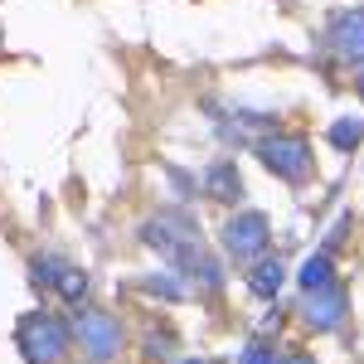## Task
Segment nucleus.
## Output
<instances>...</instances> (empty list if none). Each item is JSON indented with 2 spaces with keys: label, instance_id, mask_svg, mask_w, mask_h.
Returning <instances> with one entry per match:
<instances>
[{
  "label": "nucleus",
  "instance_id": "4468645a",
  "mask_svg": "<svg viewBox=\"0 0 364 364\" xmlns=\"http://www.w3.org/2000/svg\"><path fill=\"white\" fill-rule=\"evenodd\" d=\"M238 364H277V355H272V345H262V340H252L248 350H243V360Z\"/></svg>",
  "mask_w": 364,
  "mask_h": 364
},
{
  "label": "nucleus",
  "instance_id": "9b49d317",
  "mask_svg": "<svg viewBox=\"0 0 364 364\" xmlns=\"http://www.w3.org/2000/svg\"><path fill=\"white\" fill-rule=\"evenodd\" d=\"M326 136H331V146H336V151H355V146L364 141V117H336Z\"/></svg>",
  "mask_w": 364,
  "mask_h": 364
},
{
  "label": "nucleus",
  "instance_id": "f03ea898",
  "mask_svg": "<svg viewBox=\"0 0 364 364\" xmlns=\"http://www.w3.org/2000/svg\"><path fill=\"white\" fill-rule=\"evenodd\" d=\"M73 340H78V350L87 355V364H112L122 355V345H127L122 321L102 306H83L73 316Z\"/></svg>",
  "mask_w": 364,
  "mask_h": 364
},
{
  "label": "nucleus",
  "instance_id": "39448f33",
  "mask_svg": "<svg viewBox=\"0 0 364 364\" xmlns=\"http://www.w3.org/2000/svg\"><path fill=\"white\" fill-rule=\"evenodd\" d=\"M267 219L257 214V209H243V214H233L224 224V252L233 262H257L262 252H267Z\"/></svg>",
  "mask_w": 364,
  "mask_h": 364
},
{
  "label": "nucleus",
  "instance_id": "0eeeda50",
  "mask_svg": "<svg viewBox=\"0 0 364 364\" xmlns=\"http://www.w3.org/2000/svg\"><path fill=\"white\" fill-rule=\"evenodd\" d=\"M326 39H331V49H336L345 63H364V5L336 15V25H331Z\"/></svg>",
  "mask_w": 364,
  "mask_h": 364
},
{
  "label": "nucleus",
  "instance_id": "1a4fd4ad",
  "mask_svg": "<svg viewBox=\"0 0 364 364\" xmlns=\"http://www.w3.org/2000/svg\"><path fill=\"white\" fill-rule=\"evenodd\" d=\"M282 282H287V267H282L277 257H272V262L257 257V267L248 272V291H252V296H262V301H272V296L282 291Z\"/></svg>",
  "mask_w": 364,
  "mask_h": 364
},
{
  "label": "nucleus",
  "instance_id": "f257e3e1",
  "mask_svg": "<svg viewBox=\"0 0 364 364\" xmlns=\"http://www.w3.org/2000/svg\"><path fill=\"white\" fill-rule=\"evenodd\" d=\"M15 340H20L29 364H63L68 345H73V326H63L54 311H29L15 326Z\"/></svg>",
  "mask_w": 364,
  "mask_h": 364
},
{
  "label": "nucleus",
  "instance_id": "9d476101",
  "mask_svg": "<svg viewBox=\"0 0 364 364\" xmlns=\"http://www.w3.org/2000/svg\"><path fill=\"white\" fill-rule=\"evenodd\" d=\"M301 287H306V291L336 287V262H331V252H316V257L301 262Z\"/></svg>",
  "mask_w": 364,
  "mask_h": 364
},
{
  "label": "nucleus",
  "instance_id": "6e6552de",
  "mask_svg": "<svg viewBox=\"0 0 364 364\" xmlns=\"http://www.w3.org/2000/svg\"><path fill=\"white\" fill-rule=\"evenodd\" d=\"M199 190H204L209 199H219V204H238V199H243V180H238L233 161H214V166L204 170Z\"/></svg>",
  "mask_w": 364,
  "mask_h": 364
},
{
  "label": "nucleus",
  "instance_id": "ddd939ff",
  "mask_svg": "<svg viewBox=\"0 0 364 364\" xmlns=\"http://www.w3.org/2000/svg\"><path fill=\"white\" fill-rule=\"evenodd\" d=\"M141 287H146L151 296H166V301H180V296H185V287L170 277V272H156V277H146V282H141Z\"/></svg>",
  "mask_w": 364,
  "mask_h": 364
},
{
  "label": "nucleus",
  "instance_id": "6ab92c4d",
  "mask_svg": "<svg viewBox=\"0 0 364 364\" xmlns=\"http://www.w3.org/2000/svg\"><path fill=\"white\" fill-rule=\"evenodd\" d=\"M180 364H214V360H180Z\"/></svg>",
  "mask_w": 364,
  "mask_h": 364
},
{
  "label": "nucleus",
  "instance_id": "423d86ee",
  "mask_svg": "<svg viewBox=\"0 0 364 364\" xmlns=\"http://www.w3.org/2000/svg\"><path fill=\"white\" fill-rule=\"evenodd\" d=\"M345 316H350V301H345L340 282H336V287H321V291H306V301H301V326L316 331V336L336 331Z\"/></svg>",
  "mask_w": 364,
  "mask_h": 364
},
{
  "label": "nucleus",
  "instance_id": "7ed1b4c3",
  "mask_svg": "<svg viewBox=\"0 0 364 364\" xmlns=\"http://www.w3.org/2000/svg\"><path fill=\"white\" fill-rule=\"evenodd\" d=\"M257 156H262V166L272 170L277 180H291V185H301L316 166V156H311V141L306 136H291V132H272V136L257 141Z\"/></svg>",
  "mask_w": 364,
  "mask_h": 364
},
{
  "label": "nucleus",
  "instance_id": "dca6fc26",
  "mask_svg": "<svg viewBox=\"0 0 364 364\" xmlns=\"http://www.w3.org/2000/svg\"><path fill=\"white\" fill-rule=\"evenodd\" d=\"M170 355V336H146V360H166Z\"/></svg>",
  "mask_w": 364,
  "mask_h": 364
},
{
  "label": "nucleus",
  "instance_id": "a211bd4d",
  "mask_svg": "<svg viewBox=\"0 0 364 364\" xmlns=\"http://www.w3.org/2000/svg\"><path fill=\"white\" fill-rule=\"evenodd\" d=\"M355 87H360V102H364V73H360V78H355Z\"/></svg>",
  "mask_w": 364,
  "mask_h": 364
},
{
  "label": "nucleus",
  "instance_id": "f3484780",
  "mask_svg": "<svg viewBox=\"0 0 364 364\" xmlns=\"http://www.w3.org/2000/svg\"><path fill=\"white\" fill-rule=\"evenodd\" d=\"M277 364H316V360H311V355H282Z\"/></svg>",
  "mask_w": 364,
  "mask_h": 364
},
{
  "label": "nucleus",
  "instance_id": "20e7f679",
  "mask_svg": "<svg viewBox=\"0 0 364 364\" xmlns=\"http://www.w3.org/2000/svg\"><path fill=\"white\" fill-rule=\"evenodd\" d=\"M146 243L161 252V257L190 267V262L199 257V224L185 219V214H156V219L146 224Z\"/></svg>",
  "mask_w": 364,
  "mask_h": 364
},
{
  "label": "nucleus",
  "instance_id": "f8f14e48",
  "mask_svg": "<svg viewBox=\"0 0 364 364\" xmlns=\"http://www.w3.org/2000/svg\"><path fill=\"white\" fill-rule=\"evenodd\" d=\"M54 291L68 301V306H78V301L87 296V272H83V267H63L58 282H54Z\"/></svg>",
  "mask_w": 364,
  "mask_h": 364
},
{
  "label": "nucleus",
  "instance_id": "2eb2a0df",
  "mask_svg": "<svg viewBox=\"0 0 364 364\" xmlns=\"http://www.w3.org/2000/svg\"><path fill=\"white\" fill-rule=\"evenodd\" d=\"M345 233H350V214H340L336 224H331V233H326V252L340 248V243H345Z\"/></svg>",
  "mask_w": 364,
  "mask_h": 364
}]
</instances>
